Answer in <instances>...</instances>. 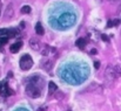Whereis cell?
<instances>
[{
    "label": "cell",
    "mask_w": 121,
    "mask_h": 111,
    "mask_svg": "<svg viewBox=\"0 0 121 111\" xmlns=\"http://www.w3.org/2000/svg\"><path fill=\"white\" fill-rule=\"evenodd\" d=\"M74 22H75V15L74 14H69V13L62 14L60 16V19H59V24L62 26V28L71 27Z\"/></svg>",
    "instance_id": "cell-1"
},
{
    "label": "cell",
    "mask_w": 121,
    "mask_h": 111,
    "mask_svg": "<svg viewBox=\"0 0 121 111\" xmlns=\"http://www.w3.org/2000/svg\"><path fill=\"white\" fill-rule=\"evenodd\" d=\"M33 66V60L28 54H25L21 59H20V68L22 70H28L31 69Z\"/></svg>",
    "instance_id": "cell-2"
},
{
    "label": "cell",
    "mask_w": 121,
    "mask_h": 111,
    "mask_svg": "<svg viewBox=\"0 0 121 111\" xmlns=\"http://www.w3.org/2000/svg\"><path fill=\"white\" fill-rule=\"evenodd\" d=\"M26 94L30 97H32V98H37V97L40 96V94H41L40 88H38V87H35L33 84H28L27 88H26Z\"/></svg>",
    "instance_id": "cell-3"
},
{
    "label": "cell",
    "mask_w": 121,
    "mask_h": 111,
    "mask_svg": "<svg viewBox=\"0 0 121 111\" xmlns=\"http://www.w3.org/2000/svg\"><path fill=\"white\" fill-rule=\"evenodd\" d=\"M30 47H31L33 50H39V49L41 48L40 41H39L38 39H35V37L31 39V40H30Z\"/></svg>",
    "instance_id": "cell-4"
},
{
    "label": "cell",
    "mask_w": 121,
    "mask_h": 111,
    "mask_svg": "<svg viewBox=\"0 0 121 111\" xmlns=\"http://www.w3.org/2000/svg\"><path fill=\"white\" fill-rule=\"evenodd\" d=\"M21 47H22V42H20V41H18V42H15V43H13L12 46H11V48H9V50H11V53H18L20 49H21Z\"/></svg>",
    "instance_id": "cell-5"
},
{
    "label": "cell",
    "mask_w": 121,
    "mask_h": 111,
    "mask_svg": "<svg viewBox=\"0 0 121 111\" xmlns=\"http://www.w3.org/2000/svg\"><path fill=\"white\" fill-rule=\"evenodd\" d=\"M75 44H77V47H78V48L83 49V48H85V46H86V40H85V39H82V37H80V39H78V40H77Z\"/></svg>",
    "instance_id": "cell-6"
},
{
    "label": "cell",
    "mask_w": 121,
    "mask_h": 111,
    "mask_svg": "<svg viewBox=\"0 0 121 111\" xmlns=\"http://www.w3.org/2000/svg\"><path fill=\"white\" fill-rule=\"evenodd\" d=\"M48 90H49L51 94H54V92L58 90V85H56L54 82H49V83H48Z\"/></svg>",
    "instance_id": "cell-7"
},
{
    "label": "cell",
    "mask_w": 121,
    "mask_h": 111,
    "mask_svg": "<svg viewBox=\"0 0 121 111\" xmlns=\"http://www.w3.org/2000/svg\"><path fill=\"white\" fill-rule=\"evenodd\" d=\"M35 33H37L38 35H43V33H45V31H43V28H42L40 22H38V24L35 25Z\"/></svg>",
    "instance_id": "cell-8"
},
{
    "label": "cell",
    "mask_w": 121,
    "mask_h": 111,
    "mask_svg": "<svg viewBox=\"0 0 121 111\" xmlns=\"http://www.w3.org/2000/svg\"><path fill=\"white\" fill-rule=\"evenodd\" d=\"M51 52H54V49H53V48H51V47H48V46H45V48L42 49V52H41V53H42V55H45V56H46V55H49V54H51Z\"/></svg>",
    "instance_id": "cell-9"
},
{
    "label": "cell",
    "mask_w": 121,
    "mask_h": 111,
    "mask_svg": "<svg viewBox=\"0 0 121 111\" xmlns=\"http://www.w3.org/2000/svg\"><path fill=\"white\" fill-rule=\"evenodd\" d=\"M20 35V32L19 29H9V33H8V37H15Z\"/></svg>",
    "instance_id": "cell-10"
},
{
    "label": "cell",
    "mask_w": 121,
    "mask_h": 111,
    "mask_svg": "<svg viewBox=\"0 0 121 111\" xmlns=\"http://www.w3.org/2000/svg\"><path fill=\"white\" fill-rule=\"evenodd\" d=\"M8 33H9V29L1 28L0 29V37H7L8 39Z\"/></svg>",
    "instance_id": "cell-11"
},
{
    "label": "cell",
    "mask_w": 121,
    "mask_h": 111,
    "mask_svg": "<svg viewBox=\"0 0 121 111\" xmlns=\"http://www.w3.org/2000/svg\"><path fill=\"white\" fill-rule=\"evenodd\" d=\"M21 13H24V14H28V13H31V7L30 6H24V7H21Z\"/></svg>",
    "instance_id": "cell-12"
},
{
    "label": "cell",
    "mask_w": 121,
    "mask_h": 111,
    "mask_svg": "<svg viewBox=\"0 0 121 111\" xmlns=\"http://www.w3.org/2000/svg\"><path fill=\"white\" fill-rule=\"evenodd\" d=\"M9 14H12V15H13V8H12V5H8L7 11H6V13H5V16L9 18Z\"/></svg>",
    "instance_id": "cell-13"
},
{
    "label": "cell",
    "mask_w": 121,
    "mask_h": 111,
    "mask_svg": "<svg viewBox=\"0 0 121 111\" xmlns=\"http://www.w3.org/2000/svg\"><path fill=\"white\" fill-rule=\"evenodd\" d=\"M114 76H121V69L119 67H114Z\"/></svg>",
    "instance_id": "cell-14"
},
{
    "label": "cell",
    "mask_w": 121,
    "mask_h": 111,
    "mask_svg": "<svg viewBox=\"0 0 121 111\" xmlns=\"http://www.w3.org/2000/svg\"><path fill=\"white\" fill-rule=\"evenodd\" d=\"M7 41H8L7 37H0V44H5L7 43Z\"/></svg>",
    "instance_id": "cell-15"
},
{
    "label": "cell",
    "mask_w": 121,
    "mask_h": 111,
    "mask_svg": "<svg viewBox=\"0 0 121 111\" xmlns=\"http://www.w3.org/2000/svg\"><path fill=\"white\" fill-rule=\"evenodd\" d=\"M94 68H95V69H99V68H100V62H99V61H95V62H94Z\"/></svg>",
    "instance_id": "cell-16"
},
{
    "label": "cell",
    "mask_w": 121,
    "mask_h": 111,
    "mask_svg": "<svg viewBox=\"0 0 121 111\" xmlns=\"http://www.w3.org/2000/svg\"><path fill=\"white\" fill-rule=\"evenodd\" d=\"M101 39H102L104 41H106V42H108V41H109L108 36H107V35H105V34H102V35H101Z\"/></svg>",
    "instance_id": "cell-17"
},
{
    "label": "cell",
    "mask_w": 121,
    "mask_h": 111,
    "mask_svg": "<svg viewBox=\"0 0 121 111\" xmlns=\"http://www.w3.org/2000/svg\"><path fill=\"white\" fill-rule=\"evenodd\" d=\"M119 24H120V20H113V26L119 25Z\"/></svg>",
    "instance_id": "cell-18"
},
{
    "label": "cell",
    "mask_w": 121,
    "mask_h": 111,
    "mask_svg": "<svg viewBox=\"0 0 121 111\" xmlns=\"http://www.w3.org/2000/svg\"><path fill=\"white\" fill-rule=\"evenodd\" d=\"M38 111H47V110H46V107H41V108L38 109Z\"/></svg>",
    "instance_id": "cell-19"
},
{
    "label": "cell",
    "mask_w": 121,
    "mask_h": 111,
    "mask_svg": "<svg viewBox=\"0 0 121 111\" xmlns=\"http://www.w3.org/2000/svg\"><path fill=\"white\" fill-rule=\"evenodd\" d=\"M107 27H109V28L113 27V21H108V26H107Z\"/></svg>",
    "instance_id": "cell-20"
},
{
    "label": "cell",
    "mask_w": 121,
    "mask_h": 111,
    "mask_svg": "<svg viewBox=\"0 0 121 111\" xmlns=\"http://www.w3.org/2000/svg\"><path fill=\"white\" fill-rule=\"evenodd\" d=\"M91 53H92L93 55H94V54H98V52H96V49H92V50H91Z\"/></svg>",
    "instance_id": "cell-21"
},
{
    "label": "cell",
    "mask_w": 121,
    "mask_h": 111,
    "mask_svg": "<svg viewBox=\"0 0 121 111\" xmlns=\"http://www.w3.org/2000/svg\"><path fill=\"white\" fill-rule=\"evenodd\" d=\"M20 27H21V28H24V27H25V22H24V21H22V22H20Z\"/></svg>",
    "instance_id": "cell-22"
},
{
    "label": "cell",
    "mask_w": 121,
    "mask_h": 111,
    "mask_svg": "<svg viewBox=\"0 0 121 111\" xmlns=\"http://www.w3.org/2000/svg\"><path fill=\"white\" fill-rule=\"evenodd\" d=\"M6 82H0V91H1V88H2V85L5 84Z\"/></svg>",
    "instance_id": "cell-23"
},
{
    "label": "cell",
    "mask_w": 121,
    "mask_h": 111,
    "mask_svg": "<svg viewBox=\"0 0 121 111\" xmlns=\"http://www.w3.org/2000/svg\"><path fill=\"white\" fill-rule=\"evenodd\" d=\"M68 111H69V110H68Z\"/></svg>",
    "instance_id": "cell-24"
}]
</instances>
